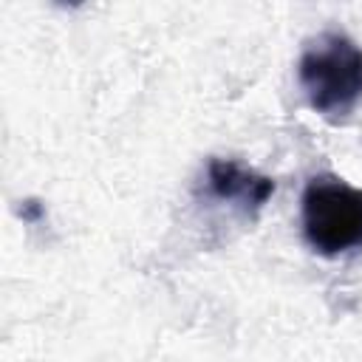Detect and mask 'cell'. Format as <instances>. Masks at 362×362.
<instances>
[{"mask_svg":"<svg viewBox=\"0 0 362 362\" xmlns=\"http://www.w3.org/2000/svg\"><path fill=\"white\" fill-rule=\"evenodd\" d=\"M297 79L311 110L345 122L362 102V45L342 31H320L297 59Z\"/></svg>","mask_w":362,"mask_h":362,"instance_id":"6da1fadb","label":"cell"},{"mask_svg":"<svg viewBox=\"0 0 362 362\" xmlns=\"http://www.w3.org/2000/svg\"><path fill=\"white\" fill-rule=\"evenodd\" d=\"M300 221L308 246L322 257L362 249V189L339 175L308 178L300 195Z\"/></svg>","mask_w":362,"mask_h":362,"instance_id":"7a4b0ae2","label":"cell"},{"mask_svg":"<svg viewBox=\"0 0 362 362\" xmlns=\"http://www.w3.org/2000/svg\"><path fill=\"white\" fill-rule=\"evenodd\" d=\"M206 187L212 198L238 206L246 215H257L263 204L274 192V181L235 158H209L206 164Z\"/></svg>","mask_w":362,"mask_h":362,"instance_id":"3957f363","label":"cell"}]
</instances>
